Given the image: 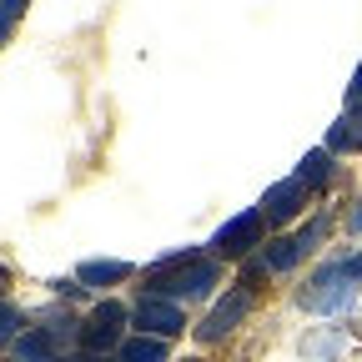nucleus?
<instances>
[{
    "mask_svg": "<svg viewBox=\"0 0 362 362\" xmlns=\"http://www.w3.org/2000/svg\"><path fill=\"white\" fill-rule=\"evenodd\" d=\"M216 277H221V267L216 262H206V257H197V252H171V257H161L151 272H146V282H151V292L156 297H171V302H181V297H206L211 287H216Z\"/></svg>",
    "mask_w": 362,
    "mask_h": 362,
    "instance_id": "nucleus-1",
    "label": "nucleus"
},
{
    "mask_svg": "<svg viewBox=\"0 0 362 362\" xmlns=\"http://www.w3.org/2000/svg\"><path fill=\"white\" fill-rule=\"evenodd\" d=\"M357 287H362V282L347 272V257H342V262H322V267L307 277V287L297 292V307H302V312H317V317H332V312L352 307Z\"/></svg>",
    "mask_w": 362,
    "mask_h": 362,
    "instance_id": "nucleus-2",
    "label": "nucleus"
},
{
    "mask_svg": "<svg viewBox=\"0 0 362 362\" xmlns=\"http://www.w3.org/2000/svg\"><path fill=\"white\" fill-rule=\"evenodd\" d=\"M136 327H141L146 337H176V332H187V312H181V302H171V297H156V292H146L141 302H136Z\"/></svg>",
    "mask_w": 362,
    "mask_h": 362,
    "instance_id": "nucleus-3",
    "label": "nucleus"
},
{
    "mask_svg": "<svg viewBox=\"0 0 362 362\" xmlns=\"http://www.w3.org/2000/svg\"><path fill=\"white\" fill-rule=\"evenodd\" d=\"M252 312V287H237V292H226L206 317H202V327H197V337L202 342H221L226 332H237L242 327V317Z\"/></svg>",
    "mask_w": 362,
    "mask_h": 362,
    "instance_id": "nucleus-4",
    "label": "nucleus"
},
{
    "mask_svg": "<svg viewBox=\"0 0 362 362\" xmlns=\"http://www.w3.org/2000/svg\"><path fill=\"white\" fill-rule=\"evenodd\" d=\"M121 327H126V307H121V302H101L96 312H90V322L81 327V342H86L90 352H111V347L126 342Z\"/></svg>",
    "mask_w": 362,
    "mask_h": 362,
    "instance_id": "nucleus-5",
    "label": "nucleus"
},
{
    "mask_svg": "<svg viewBox=\"0 0 362 362\" xmlns=\"http://www.w3.org/2000/svg\"><path fill=\"white\" fill-rule=\"evenodd\" d=\"M262 211H242V216H232V221H226L221 226V232H216V252L221 257H242V252H252V247H262Z\"/></svg>",
    "mask_w": 362,
    "mask_h": 362,
    "instance_id": "nucleus-6",
    "label": "nucleus"
},
{
    "mask_svg": "<svg viewBox=\"0 0 362 362\" xmlns=\"http://www.w3.org/2000/svg\"><path fill=\"white\" fill-rule=\"evenodd\" d=\"M302 206H307V187H302L297 176H287V181H277V187H267V197H262L257 211H262L267 221H292Z\"/></svg>",
    "mask_w": 362,
    "mask_h": 362,
    "instance_id": "nucleus-7",
    "label": "nucleus"
},
{
    "mask_svg": "<svg viewBox=\"0 0 362 362\" xmlns=\"http://www.w3.org/2000/svg\"><path fill=\"white\" fill-rule=\"evenodd\" d=\"M327 151H337V156L362 151V106H347V111L327 126Z\"/></svg>",
    "mask_w": 362,
    "mask_h": 362,
    "instance_id": "nucleus-8",
    "label": "nucleus"
},
{
    "mask_svg": "<svg viewBox=\"0 0 362 362\" xmlns=\"http://www.w3.org/2000/svg\"><path fill=\"white\" fill-rule=\"evenodd\" d=\"M126 277H131V262H116V257L81 262V272H76V282H86V287H116V282H126Z\"/></svg>",
    "mask_w": 362,
    "mask_h": 362,
    "instance_id": "nucleus-9",
    "label": "nucleus"
},
{
    "mask_svg": "<svg viewBox=\"0 0 362 362\" xmlns=\"http://www.w3.org/2000/svg\"><path fill=\"white\" fill-rule=\"evenodd\" d=\"M327 176H332V151L322 146V151H307L302 161H297V181L307 192H317V187H327Z\"/></svg>",
    "mask_w": 362,
    "mask_h": 362,
    "instance_id": "nucleus-10",
    "label": "nucleus"
},
{
    "mask_svg": "<svg viewBox=\"0 0 362 362\" xmlns=\"http://www.w3.org/2000/svg\"><path fill=\"white\" fill-rule=\"evenodd\" d=\"M116 357H121V362H166V342L141 332V337H126V342L116 347Z\"/></svg>",
    "mask_w": 362,
    "mask_h": 362,
    "instance_id": "nucleus-11",
    "label": "nucleus"
},
{
    "mask_svg": "<svg viewBox=\"0 0 362 362\" xmlns=\"http://www.w3.org/2000/svg\"><path fill=\"white\" fill-rule=\"evenodd\" d=\"M16 362H56V342L45 332H21L16 337Z\"/></svg>",
    "mask_w": 362,
    "mask_h": 362,
    "instance_id": "nucleus-12",
    "label": "nucleus"
},
{
    "mask_svg": "<svg viewBox=\"0 0 362 362\" xmlns=\"http://www.w3.org/2000/svg\"><path fill=\"white\" fill-rule=\"evenodd\" d=\"M302 257H307V252L297 247V237H282V242H272V247L262 252V262H267L272 272H292V267H297Z\"/></svg>",
    "mask_w": 362,
    "mask_h": 362,
    "instance_id": "nucleus-13",
    "label": "nucleus"
},
{
    "mask_svg": "<svg viewBox=\"0 0 362 362\" xmlns=\"http://www.w3.org/2000/svg\"><path fill=\"white\" fill-rule=\"evenodd\" d=\"M21 307L16 302H0V347H16V337H21Z\"/></svg>",
    "mask_w": 362,
    "mask_h": 362,
    "instance_id": "nucleus-14",
    "label": "nucleus"
},
{
    "mask_svg": "<svg viewBox=\"0 0 362 362\" xmlns=\"http://www.w3.org/2000/svg\"><path fill=\"white\" fill-rule=\"evenodd\" d=\"M25 6H30V0H0V40L16 30V21L25 16Z\"/></svg>",
    "mask_w": 362,
    "mask_h": 362,
    "instance_id": "nucleus-15",
    "label": "nucleus"
},
{
    "mask_svg": "<svg viewBox=\"0 0 362 362\" xmlns=\"http://www.w3.org/2000/svg\"><path fill=\"white\" fill-rule=\"evenodd\" d=\"M347 106H362V66L352 71V86H347Z\"/></svg>",
    "mask_w": 362,
    "mask_h": 362,
    "instance_id": "nucleus-16",
    "label": "nucleus"
},
{
    "mask_svg": "<svg viewBox=\"0 0 362 362\" xmlns=\"http://www.w3.org/2000/svg\"><path fill=\"white\" fill-rule=\"evenodd\" d=\"M347 232H362V197H357V206L347 211Z\"/></svg>",
    "mask_w": 362,
    "mask_h": 362,
    "instance_id": "nucleus-17",
    "label": "nucleus"
},
{
    "mask_svg": "<svg viewBox=\"0 0 362 362\" xmlns=\"http://www.w3.org/2000/svg\"><path fill=\"white\" fill-rule=\"evenodd\" d=\"M347 272H352V277L362 282V252H352V257H347Z\"/></svg>",
    "mask_w": 362,
    "mask_h": 362,
    "instance_id": "nucleus-18",
    "label": "nucleus"
}]
</instances>
